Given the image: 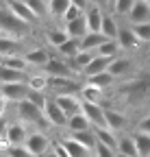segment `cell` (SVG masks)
I'll list each match as a JSON object with an SVG mask.
<instances>
[{
  "instance_id": "obj_42",
  "label": "cell",
  "mask_w": 150,
  "mask_h": 157,
  "mask_svg": "<svg viewBox=\"0 0 150 157\" xmlns=\"http://www.w3.org/2000/svg\"><path fill=\"white\" fill-rule=\"evenodd\" d=\"M83 15H85L83 9H79V7H74V5H72V7L68 9V13L63 15V22L70 24V22H74V20H79V17H83Z\"/></svg>"
},
{
  "instance_id": "obj_31",
  "label": "cell",
  "mask_w": 150,
  "mask_h": 157,
  "mask_svg": "<svg viewBox=\"0 0 150 157\" xmlns=\"http://www.w3.org/2000/svg\"><path fill=\"white\" fill-rule=\"evenodd\" d=\"M96 55H98V52H87V50H81L76 57L72 59V63H74V68H76V70H83V72H85V70H87V66L93 61V59H96Z\"/></svg>"
},
{
  "instance_id": "obj_35",
  "label": "cell",
  "mask_w": 150,
  "mask_h": 157,
  "mask_svg": "<svg viewBox=\"0 0 150 157\" xmlns=\"http://www.w3.org/2000/svg\"><path fill=\"white\" fill-rule=\"evenodd\" d=\"M50 83V76L48 74H37V76H28V87L33 92H44Z\"/></svg>"
},
{
  "instance_id": "obj_45",
  "label": "cell",
  "mask_w": 150,
  "mask_h": 157,
  "mask_svg": "<svg viewBox=\"0 0 150 157\" xmlns=\"http://www.w3.org/2000/svg\"><path fill=\"white\" fill-rule=\"evenodd\" d=\"M137 131H144V133H150V116H146L144 120L139 122V127H137Z\"/></svg>"
},
{
  "instance_id": "obj_23",
  "label": "cell",
  "mask_w": 150,
  "mask_h": 157,
  "mask_svg": "<svg viewBox=\"0 0 150 157\" xmlns=\"http://www.w3.org/2000/svg\"><path fill=\"white\" fill-rule=\"evenodd\" d=\"M61 144L65 146V151L70 153V157H89V148H85L83 144H79L76 140H72V137H65V140H61Z\"/></svg>"
},
{
  "instance_id": "obj_10",
  "label": "cell",
  "mask_w": 150,
  "mask_h": 157,
  "mask_svg": "<svg viewBox=\"0 0 150 157\" xmlns=\"http://www.w3.org/2000/svg\"><path fill=\"white\" fill-rule=\"evenodd\" d=\"M83 113L87 116V120L91 122V127H107V118H104V109L100 105H91V103H83Z\"/></svg>"
},
{
  "instance_id": "obj_12",
  "label": "cell",
  "mask_w": 150,
  "mask_h": 157,
  "mask_svg": "<svg viewBox=\"0 0 150 157\" xmlns=\"http://www.w3.org/2000/svg\"><path fill=\"white\" fill-rule=\"evenodd\" d=\"M128 20L133 24H148L150 22V5L146 2V0H137L133 11L128 13Z\"/></svg>"
},
{
  "instance_id": "obj_24",
  "label": "cell",
  "mask_w": 150,
  "mask_h": 157,
  "mask_svg": "<svg viewBox=\"0 0 150 157\" xmlns=\"http://www.w3.org/2000/svg\"><path fill=\"white\" fill-rule=\"evenodd\" d=\"M0 78H2V83H28L26 72L9 70V68H2V70H0Z\"/></svg>"
},
{
  "instance_id": "obj_47",
  "label": "cell",
  "mask_w": 150,
  "mask_h": 157,
  "mask_svg": "<svg viewBox=\"0 0 150 157\" xmlns=\"http://www.w3.org/2000/svg\"><path fill=\"white\" fill-rule=\"evenodd\" d=\"M52 151H54V153H57V155H59V157H70V153H68V151H65V146H63V144H61V142H59V144H57V146H54V148H52Z\"/></svg>"
},
{
  "instance_id": "obj_16",
  "label": "cell",
  "mask_w": 150,
  "mask_h": 157,
  "mask_svg": "<svg viewBox=\"0 0 150 157\" xmlns=\"http://www.w3.org/2000/svg\"><path fill=\"white\" fill-rule=\"evenodd\" d=\"M46 74L52 78H70V66L61 59H50V63L46 66Z\"/></svg>"
},
{
  "instance_id": "obj_53",
  "label": "cell",
  "mask_w": 150,
  "mask_h": 157,
  "mask_svg": "<svg viewBox=\"0 0 150 157\" xmlns=\"http://www.w3.org/2000/svg\"><path fill=\"white\" fill-rule=\"evenodd\" d=\"M5 157H9V155H5Z\"/></svg>"
},
{
  "instance_id": "obj_38",
  "label": "cell",
  "mask_w": 150,
  "mask_h": 157,
  "mask_svg": "<svg viewBox=\"0 0 150 157\" xmlns=\"http://www.w3.org/2000/svg\"><path fill=\"white\" fill-rule=\"evenodd\" d=\"M128 68H130V61H128V59H113V63H111V68H109V74L122 76L124 72H128Z\"/></svg>"
},
{
  "instance_id": "obj_17",
  "label": "cell",
  "mask_w": 150,
  "mask_h": 157,
  "mask_svg": "<svg viewBox=\"0 0 150 157\" xmlns=\"http://www.w3.org/2000/svg\"><path fill=\"white\" fill-rule=\"evenodd\" d=\"M24 59H26L28 66H42V68H46V66L50 63L52 57H50L44 48H33V50L24 52Z\"/></svg>"
},
{
  "instance_id": "obj_27",
  "label": "cell",
  "mask_w": 150,
  "mask_h": 157,
  "mask_svg": "<svg viewBox=\"0 0 150 157\" xmlns=\"http://www.w3.org/2000/svg\"><path fill=\"white\" fill-rule=\"evenodd\" d=\"M118 42H120L122 48L130 50V48L139 46V37L133 33V29H122V31H120V37H118Z\"/></svg>"
},
{
  "instance_id": "obj_6",
  "label": "cell",
  "mask_w": 150,
  "mask_h": 157,
  "mask_svg": "<svg viewBox=\"0 0 150 157\" xmlns=\"http://www.w3.org/2000/svg\"><path fill=\"white\" fill-rule=\"evenodd\" d=\"M17 116H20V120L24 122H42L44 120V109H39L37 105H33L28 98L22 103H17Z\"/></svg>"
},
{
  "instance_id": "obj_25",
  "label": "cell",
  "mask_w": 150,
  "mask_h": 157,
  "mask_svg": "<svg viewBox=\"0 0 150 157\" xmlns=\"http://www.w3.org/2000/svg\"><path fill=\"white\" fill-rule=\"evenodd\" d=\"M70 137L76 140L79 144H83L85 148H89V151H96V146H98V140H96V135H93V129L91 131H83V133H72Z\"/></svg>"
},
{
  "instance_id": "obj_15",
  "label": "cell",
  "mask_w": 150,
  "mask_h": 157,
  "mask_svg": "<svg viewBox=\"0 0 150 157\" xmlns=\"http://www.w3.org/2000/svg\"><path fill=\"white\" fill-rule=\"evenodd\" d=\"M107 42V37L102 33H87L83 39H81V50H87V52H98V48Z\"/></svg>"
},
{
  "instance_id": "obj_50",
  "label": "cell",
  "mask_w": 150,
  "mask_h": 157,
  "mask_svg": "<svg viewBox=\"0 0 150 157\" xmlns=\"http://www.w3.org/2000/svg\"><path fill=\"white\" fill-rule=\"evenodd\" d=\"M113 2H115V0H109V5H111V7H113Z\"/></svg>"
},
{
  "instance_id": "obj_46",
  "label": "cell",
  "mask_w": 150,
  "mask_h": 157,
  "mask_svg": "<svg viewBox=\"0 0 150 157\" xmlns=\"http://www.w3.org/2000/svg\"><path fill=\"white\" fill-rule=\"evenodd\" d=\"M72 5L74 7H79V9H83V11H87L91 5H89V0H72Z\"/></svg>"
},
{
  "instance_id": "obj_34",
  "label": "cell",
  "mask_w": 150,
  "mask_h": 157,
  "mask_svg": "<svg viewBox=\"0 0 150 157\" xmlns=\"http://www.w3.org/2000/svg\"><path fill=\"white\" fill-rule=\"evenodd\" d=\"M118 50H120V42H118V39H107V42L98 48V55L100 57H109V59H115Z\"/></svg>"
},
{
  "instance_id": "obj_3",
  "label": "cell",
  "mask_w": 150,
  "mask_h": 157,
  "mask_svg": "<svg viewBox=\"0 0 150 157\" xmlns=\"http://www.w3.org/2000/svg\"><path fill=\"white\" fill-rule=\"evenodd\" d=\"M31 94L28 83H2V98L5 103H22Z\"/></svg>"
},
{
  "instance_id": "obj_26",
  "label": "cell",
  "mask_w": 150,
  "mask_h": 157,
  "mask_svg": "<svg viewBox=\"0 0 150 157\" xmlns=\"http://www.w3.org/2000/svg\"><path fill=\"white\" fill-rule=\"evenodd\" d=\"M120 26H118V22L111 15H107L104 13V20H102V35L107 37V39H118L120 37Z\"/></svg>"
},
{
  "instance_id": "obj_1",
  "label": "cell",
  "mask_w": 150,
  "mask_h": 157,
  "mask_svg": "<svg viewBox=\"0 0 150 157\" xmlns=\"http://www.w3.org/2000/svg\"><path fill=\"white\" fill-rule=\"evenodd\" d=\"M0 20H2V37L17 39V37H24L28 33V29H31V24L22 22L20 17H15L5 5H2V11H0Z\"/></svg>"
},
{
  "instance_id": "obj_11",
  "label": "cell",
  "mask_w": 150,
  "mask_h": 157,
  "mask_svg": "<svg viewBox=\"0 0 150 157\" xmlns=\"http://www.w3.org/2000/svg\"><path fill=\"white\" fill-rule=\"evenodd\" d=\"M85 20H87V29H89V33H102V20H104V13L100 11V7L91 5V7L85 11Z\"/></svg>"
},
{
  "instance_id": "obj_13",
  "label": "cell",
  "mask_w": 150,
  "mask_h": 157,
  "mask_svg": "<svg viewBox=\"0 0 150 157\" xmlns=\"http://www.w3.org/2000/svg\"><path fill=\"white\" fill-rule=\"evenodd\" d=\"M111 63H113V59H109V57H100V55H96V59L87 66V70L83 72L87 78H91V76H98V74H102V72H109V68H111Z\"/></svg>"
},
{
  "instance_id": "obj_4",
  "label": "cell",
  "mask_w": 150,
  "mask_h": 157,
  "mask_svg": "<svg viewBox=\"0 0 150 157\" xmlns=\"http://www.w3.org/2000/svg\"><path fill=\"white\" fill-rule=\"evenodd\" d=\"M44 116H46V120L50 124H54V127H68V120H70L54 98H48V103L44 107Z\"/></svg>"
},
{
  "instance_id": "obj_33",
  "label": "cell",
  "mask_w": 150,
  "mask_h": 157,
  "mask_svg": "<svg viewBox=\"0 0 150 157\" xmlns=\"http://www.w3.org/2000/svg\"><path fill=\"white\" fill-rule=\"evenodd\" d=\"M59 52L63 55V57H70V59H74V57H76L79 52H81V39H68V42L59 48Z\"/></svg>"
},
{
  "instance_id": "obj_22",
  "label": "cell",
  "mask_w": 150,
  "mask_h": 157,
  "mask_svg": "<svg viewBox=\"0 0 150 157\" xmlns=\"http://www.w3.org/2000/svg\"><path fill=\"white\" fill-rule=\"evenodd\" d=\"M81 96H83V103L100 105V101H102V90H100V87H96V85L85 83V85H83V90H81Z\"/></svg>"
},
{
  "instance_id": "obj_28",
  "label": "cell",
  "mask_w": 150,
  "mask_h": 157,
  "mask_svg": "<svg viewBox=\"0 0 150 157\" xmlns=\"http://www.w3.org/2000/svg\"><path fill=\"white\" fill-rule=\"evenodd\" d=\"M2 68L26 72L28 63H26V59H24V57H20V55H9V57H2Z\"/></svg>"
},
{
  "instance_id": "obj_21",
  "label": "cell",
  "mask_w": 150,
  "mask_h": 157,
  "mask_svg": "<svg viewBox=\"0 0 150 157\" xmlns=\"http://www.w3.org/2000/svg\"><path fill=\"white\" fill-rule=\"evenodd\" d=\"M118 155L139 157V153H137V144H135V137H133V135H124V137H120V144H118Z\"/></svg>"
},
{
  "instance_id": "obj_18",
  "label": "cell",
  "mask_w": 150,
  "mask_h": 157,
  "mask_svg": "<svg viewBox=\"0 0 150 157\" xmlns=\"http://www.w3.org/2000/svg\"><path fill=\"white\" fill-rule=\"evenodd\" d=\"M68 129H70V133H83V131H91L93 127H91V122L87 120V116L81 111V113H76V116H70Z\"/></svg>"
},
{
  "instance_id": "obj_51",
  "label": "cell",
  "mask_w": 150,
  "mask_h": 157,
  "mask_svg": "<svg viewBox=\"0 0 150 157\" xmlns=\"http://www.w3.org/2000/svg\"><path fill=\"white\" fill-rule=\"evenodd\" d=\"M118 157H126V155H118Z\"/></svg>"
},
{
  "instance_id": "obj_43",
  "label": "cell",
  "mask_w": 150,
  "mask_h": 157,
  "mask_svg": "<svg viewBox=\"0 0 150 157\" xmlns=\"http://www.w3.org/2000/svg\"><path fill=\"white\" fill-rule=\"evenodd\" d=\"M7 155L9 157H33L26 146H9L7 148Z\"/></svg>"
},
{
  "instance_id": "obj_41",
  "label": "cell",
  "mask_w": 150,
  "mask_h": 157,
  "mask_svg": "<svg viewBox=\"0 0 150 157\" xmlns=\"http://www.w3.org/2000/svg\"><path fill=\"white\" fill-rule=\"evenodd\" d=\"M28 101H31L33 105H37L39 109H44V107H46V103H48V96H46L44 92H33V90H31V94H28Z\"/></svg>"
},
{
  "instance_id": "obj_7",
  "label": "cell",
  "mask_w": 150,
  "mask_h": 157,
  "mask_svg": "<svg viewBox=\"0 0 150 157\" xmlns=\"http://www.w3.org/2000/svg\"><path fill=\"white\" fill-rule=\"evenodd\" d=\"M5 7L15 15V17H20L22 22H26V24H33L35 22V13L28 9V5L24 2V0H5Z\"/></svg>"
},
{
  "instance_id": "obj_30",
  "label": "cell",
  "mask_w": 150,
  "mask_h": 157,
  "mask_svg": "<svg viewBox=\"0 0 150 157\" xmlns=\"http://www.w3.org/2000/svg\"><path fill=\"white\" fill-rule=\"evenodd\" d=\"M133 137H135V144H137V153H139V157H150V133L137 131Z\"/></svg>"
},
{
  "instance_id": "obj_8",
  "label": "cell",
  "mask_w": 150,
  "mask_h": 157,
  "mask_svg": "<svg viewBox=\"0 0 150 157\" xmlns=\"http://www.w3.org/2000/svg\"><path fill=\"white\" fill-rule=\"evenodd\" d=\"M48 87L57 92V96L76 94V92H81V90H83V85H81V83H76V81H72V78H52V76H50Z\"/></svg>"
},
{
  "instance_id": "obj_5",
  "label": "cell",
  "mask_w": 150,
  "mask_h": 157,
  "mask_svg": "<svg viewBox=\"0 0 150 157\" xmlns=\"http://www.w3.org/2000/svg\"><path fill=\"white\" fill-rule=\"evenodd\" d=\"M24 146L31 151V155H33V157H44V155L48 153L50 140H48L44 133L35 131V133H28V140H26V144H24Z\"/></svg>"
},
{
  "instance_id": "obj_44",
  "label": "cell",
  "mask_w": 150,
  "mask_h": 157,
  "mask_svg": "<svg viewBox=\"0 0 150 157\" xmlns=\"http://www.w3.org/2000/svg\"><path fill=\"white\" fill-rule=\"evenodd\" d=\"M93 153H96V157H118V151L109 148V146H104V144H98Z\"/></svg>"
},
{
  "instance_id": "obj_52",
  "label": "cell",
  "mask_w": 150,
  "mask_h": 157,
  "mask_svg": "<svg viewBox=\"0 0 150 157\" xmlns=\"http://www.w3.org/2000/svg\"><path fill=\"white\" fill-rule=\"evenodd\" d=\"M146 2H148V5H150V0H146Z\"/></svg>"
},
{
  "instance_id": "obj_20",
  "label": "cell",
  "mask_w": 150,
  "mask_h": 157,
  "mask_svg": "<svg viewBox=\"0 0 150 157\" xmlns=\"http://www.w3.org/2000/svg\"><path fill=\"white\" fill-rule=\"evenodd\" d=\"M104 118H107V127L111 131H122L126 127V116L115 109H104Z\"/></svg>"
},
{
  "instance_id": "obj_2",
  "label": "cell",
  "mask_w": 150,
  "mask_h": 157,
  "mask_svg": "<svg viewBox=\"0 0 150 157\" xmlns=\"http://www.w3.org/2000/svg\"><path fill=\"white\" fill-rule=\"evenodd\" d=\"M2 140L7 146H24L26 140H28V133L24 129L22 122H13V124H5V131H2Z\"/></svg>"
},
{
  "instance_id": "obj_39",
  "label": "cell",
  "mask_w": 150,
  "mask_h": 157,
  "mask_svg": "<svg viewBox=\"0 0 150 157\" xmlns=\"http://www.w3.org/2000/svg\"><path fill=\"white\" fill-rule=\"evenodd\" d=\"M135 2H137V0H115V2H113V7H111V9H113V11H115L118 15H128L130 11H133Z\"/></svg>"
},
{
  "instance_id": "obj_19",
  "label": "cell",
  "mask_w": 150,
  "mask_h": 157,
  "mask_svg": "<svg viewBox=\"0 0 150 157\" xmlns=\"http://www.w3.org/2000/svg\"><path fill=\"white\" fill-rule=\"evenodd\" d=\"M65 31H68V35H70L72 39H83V37L89 33L85 15L79 17V20H74V22H70V24H65Z\"/></svg>"
},
{
  "instance_id": "obj_49",
  "label": "cell",
  "mask_w": 150,
  "mask_h": 157,
  "mask_svg": "<svg viewBox=\"0 0 150 157\" xmlns=\"http://www.w3.org/2000/svg\"><path fill=\"white\" fill-rule=\"evenodd\" d=\"M44 157H59V155H57V153H54V151H48V153H46Z\"/></svg>"
},
{
  "instance_id": "obj_37",
  "label": "cell",
  "mask_w": 150,
  "mask_h": 157,
  "mask_svg": "<svg viewBox=\"0 0 150 157\" xmlns=\"http://www.w3.org/2000/svg\"><path fill=\"white\" fill-rule=\"evenodd\" d=\"M113 74H109V72H102V74H98V76H91V78H87V83L89 85H96V87H109L111 83H113Z\"/></svg>"
},
{
  "instance_id": "obj_9",
  "label": "cell",
  "mask_w": 150,
  "mask_h": 157,
  "mask_svg": "<svg viewBox=\"0 0 150 157\" xmlns=\"http://www.w3.org/2000/svg\"><path fill=\"white\" fill-rule=\"evenodd\" d=\"M54 101L59 103V107L65 111V116H76L83 111V103L76 98V94H65V96H54Z\"/></svg>"
},
{
  "instance_id": "obj_48",
  "label": "cell",
  "mask_w": 150,
  "mask_h": 157,
  "mask_svg": "<svg viewBox=\"0 0 150 157\" xmlns=\"http://www.w3.org/2000/svg\"><path fill=\"white\" fill-rule=\"evenodd\" d=\"M89 2H91V5H96V7H100V5H107L109 0H89Z\"/></svg>"
},
{
  "instance_id": "obj_36",
  "label": "cell",
  "mask_w": 150,
  "mask_h": 157,
  "mask_svg": "<svg viewBox=\"0 0 150 157\" xmlns=\"http://www.w3.org/2000/svg\"><path fill=\"white\" fill-rule=\"evenodd\" d=\"M24 2H26L28 9L35 13V17H44V15L50 11V7L46 5V0H24Z\"/></svg>"
},
{
  "instance_id": "obj_40",
  "label": "cell",
  "mask_w": 150,
  "mask_h": 157,
  "mask_svg": "<svg viewBox=\"0 0 150 157\" xmlns=\"http://www.w3.org/2000/svg\"><path fill=\"white\" fill-rule=\"evenodd\" d=\"M130 29L139 37V42H150V22L148 24H133Z\"/></svg>"
},
{
  "instance_id": "obj_14",
  "label": "cell",
  "mask_w": 150,
  "mask_h": 157,
  "mask_svg": "<svg viewBox=\"0 0 150 157\" xmlns=\"http://www.w3.org/2000/svg\"><path fill=\"white\" fill-rule=\"evenodd\" d=\"M93 135H96L98 144H104V146H109V148L118 151L120 137H115V135H113V131H111V129H104V127H93Z\"/></svg>"
},
{
  "instance_id": "obj_29",
  "label": "cell",
  "mask_w": 150,
  "mask_h": 157,
  "mask_svg": "<svg viewBox=\"0 0 150 157\" xmlns=\"http://www.w3.org/2000/svg\"><path fill=\"white\" fill-rule=\"evenodd\" d=\"M46 39H48V44H50V46L61 48V46L68 42V39H70V35H68L65 29H52V31L46 33Z\"/></svg>"
},
{
  "instance_id": "obj_32",
  "label": "cell",
  "mask_w": 150,
  "mask_h": 157,
  "mask_svg": "<svg viewBox=\"0 0 150 157\" xmlns=\"http://www.w3.org/2000/svg\"><path fill=\"white\" fill-rule=\"evenodd\" d=\"M48 7H50V13L52 15L63 17L68 13V9L72 7V0H48Z\"/></svg>"
}]
</instances>
